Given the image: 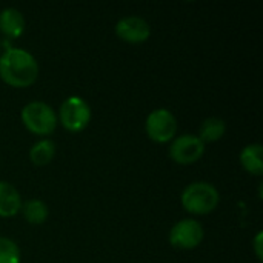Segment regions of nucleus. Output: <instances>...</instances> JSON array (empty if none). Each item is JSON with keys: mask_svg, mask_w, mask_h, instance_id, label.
I'll use <instances>...</instances> for the list:
<instances>
[{"mask_svg": "<svg viewBox=\"0 0 263 263\" xmlns=\"http://www.w3.org/2000/svg\"><path fill=\"white\" fill-rule=\"evenodd\" d=\"M39 76V63L22 48H9L0 57V77L14 88L31 86Z\"/></svg>", "mask_w": 263, "mask_h": 263, "instance_id": "1", "label": "nucleus"}, {"mask_svg": "<svg viewBox=\"0 0 263 263\" xmlns=\"http://www.w3.org/2000/svg\"><path fill=\"white\" fill-rule=\"evenodd\" d=\"M219 191L208 182H194L182 193V206L197 216L210 214L219 205Z\"/></svg>", "mask_w": 263, "mask_h": 263, "instance_id": "2", "label": "nucleus"}, {"mask_svg": "<svg viewBox=\"0 0 263 263\" xmlns=\"http://www.w3.org/2000/svg\"><path fill=\"white\" fill-rule=\"evenodd\" d=\"M22 122L32 134L49 136L57 126V116L48 103L31 102L22 109Z\"/></svg>", "mask_w": 263, "mask_h": 263, "instance_id": "3", "label": "nucleus"}, {"mask_svg": "<svg viewBox=\"0 0 263 263\" xmlns=\"http://www.w3.org/2000/svg\"><path fill=\"white\" fill-rule=\"evenodd\" d=\"M59 119L65 129L79 133L88 126L91 120V108L82 97L71 96L62 103L59 109Z\"/></svg>", "mask_w": 263, "mask_h": 263, "instance_id": "4", "label": "nucleus"}, {"mask_svg": "<svg viewBox=\"0 0 263 263\" xmlns=\"http://www.w3.org/2000/svg\"><path fill=\"white\" fill-rule=\"evenodd\" d=\"M145 128L151 140L156 143H166L173 140L177 133V119L171 111L159 108L146 117Z\"/></svg>", "mask_w": 263, "mask_h": 263, "instance_id": "5", "label": "nucleus"}, {"mask_svg": "<svg viewBox=\"0 0 263 263\" xmlns=\"http://www.w3.org/2000/svg\"><path fill=\"white\" fill-rule=\"evenodd\" d=\"M203 227L194 219L177 222L170 231V243L180 250H194L203 240Z\"/></svg>", "mask_w": 263, "mask_h": 263, "instance_id": "6", "label": "nucleus"}, {"mask_svg": "<svg viewBox=\"0 0 263 263\" xmlns=\"http://www.w3.org/2000/svg\"><path fill=\"white\" fill-rule=\"evenodd\" d=\"M203 153H205V143L197 136H191V134H185L174 139L170 148L171 159L180 165H191L197 162L203 156Z\"/></svg>", "mask_w": 263, "mask_h": 263, "instance_id": "7", "label": "nucleus"}, {"mask_svg": "<svg viewBox=\"0 0 263 263\" xmlns=\"http://www.w3.org/2000/svg\"><path fill=\"white\" fill-rule=\"evenodd\" d=\"M116 34L123 42L142 43V42L148 40V37L151 34V26L145 18L137 17V15H129V17H123L117 22Z\"/></svg>", "mask_w": 263, "mask_h": 263, "instance_id": "8", "label": "nucleus"}, {"mask_svg": "<svg viewBox=\"0 0 263 263\" xmlns=\"http://www.w3.org/2000/svg\"><path fill=\"white\" fill-rule=\"evenodd\" d=\"M25 31V17L17 8H5L0 12V32L9 39H17Z\"/></svg>", "mask_w": 263, "mask_h": 263, "instance_id": "9", "label": "nucleus"}, {"mask_svg": "<svg viewBox=\"0 0 263 263\" xmlns=\"http://www.w3.org/2000/svg\"><path fill=\"white\" fill-rule=\"evenodd\" d=\"M22 208V197L17 188L8 182H0V217H12Z\"/></svg>", "mask_w": 263, "mask_h": 263, "instance_id": "10", "label": "nucleus"}, {"mask_svg": "<svg viewBox=\"0 0 263 263\" xmlns=\"http://www.w3.org/2000/svg\"><path fill=\"white\" fill-rule=\"evenodd\" d=\"M240 163L242 166L254 174L262 176L263 174V148L260 143H251L245 146L240 153Z\"/></svg>", "mask_w": 263, "mask_h": 263, "instance_id": "11", "label": "nucleus"}, {"mask_svg": "<svg viewBox=\"0 0 263 263\" xmlns=\"http://www.w3.org/2000/svg\"><path fill=\"white\" fill-rule=\"evenodd\" d=\"M227 131V123L220 117H208L203 120L200 126V134L197 136L203 143L206 142H217L223 137Z\"/></svg>", "mask_w": 263, "mask_h": 263, "instance_id": "12", "label": "nucleus"}, {"mask_svg": "<svg viewBox=\"0 0 263 263\" xmlns=\"http://www.w3.org/2000/svg\"><path fill=\"white\" fill-rule=\"evenodd\" d=\"M23 217L26 222H29L31 225H40L43 223L46 219H48V206L42 202V200H28L25 203H22V208H20Z\"/></svg>", "mask_w": 263, "mask_h": 263, "instance_id": "13", "label": "nucleus"}, {"mask_svg": "<svg viewBox=\"0 0 263 263\" xmlns=\"http://www.w3.org/2000/svg\"><path fill=\"white\" fill-rule=\"evenodd\" d=\"M54 154H55V145L52 140L49 139H43L40 142H37L31 151H29V159L34 165L37 166H45L48 165L52 159H54Z\"/></svg>", "mask_w": 263, "mask_h": 263, "instance_id": "14", "label": "nucleus"}, {"mask_svg": "<svg viewBox=\"0 0 263 263\" xmlns=\"http://www.w3.org/2000/svg\"><path fill=\"white\" fill-rule=\"evenodd\" d=\"M0 263H20V250L11 239L0 237Z\"/></svg>", "mask_w": 263, "mask_h": 263, "instance_id": "15", "label": "nucleus"}, {"mask_svg": "<svg viewBox=\"0 0 263 263\" xmlns=\"http://www.w3.org/2000/svg\"><path fill=\"white\" fill-rule=\"evenodd\" d=\"M262 239H263V233L259 231L256 239H254V251H256V256L259 260H262L263 257V247H262Z\"/></svg>", "mask_w": 263, "mask_h": 263, "instance_id": "16", "label": "nucleus"}]
</instances>
